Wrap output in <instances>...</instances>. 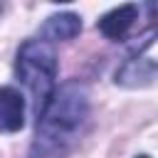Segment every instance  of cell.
Wrapping results in <instances>:
<instances>
[{
    "label": "cell",
    "mask_w": 158,
    "mask_h": 158,
    "mask_svg": "<svg viewBox=\"0 0 158 158\" xmlns=\"http://www.w3.org/2000/svg\"><path fill=\"white\" fill-rule=\"evenodd\" d=\"M81 30V20L74 12H59L47 17V22L42 25V40L44 42H67L72 37H77Z\"/></svg>",
    "instance_id": "5"
},
{
    "label": "cell",
    "mask_w": 158,
    "mask_h": 158,
    "mask_svg": "<svg viewBox=\"0 0 158 158\" xmlns=\"http://www.w3.org/2000/svg\"><path fill=\"white\" fill-rule=\"evenodd\" d=\"M89 118V91L79 79L64 81L37 118L30 158H64Z\"/></svg>",
    "instance_id": "1"
},
{
    "label": "cell",
    "mask_w": 158,
    "mask_h": 158,
    "mask_svg": "<svg viewBox=\"0 0 158 158\" xmlns=\"http://www.w3.org/2000/svg\"><path fill=\"white\" fill-rule=\"evenodd\" d=\"M136 17H138V5L128 2V5H121V7L109 10V12L99 20L96 27H99L101 35H106L109 40H123L126 32L131 30V25L136 22Z\"/></svg>",
    "instance_id": "4"
},
{
    "label": "cell",
    "mask_w": 158,
    "mask_h": 158,
    "mask_svg": "<svg viewBox=\"0 0 158 158\" xmlns=\"http://www.w3.org/2000/svg\"><path fill=\"white\" fill-rule=\"evenodd\" d=\"M136 158H151V156H146V153H141V156H136Z\"/></svg>",
    "instance_id": "6"
},
{
    "label": "cell",
    "mask_w": 158,
    "mask_h": 158,
    "mask_svg": "<svg viewBox=\"0 0 158 158\" xmlns=\"http://www.w3.org/2000/svg\"><path fill=\"white\" fill-rule=\"evenodd\" d=\"M25 126V96L15 86H0V133H15Z\"/></svg>",
    "instance_id": "3"
},
{
    "label": "cell",
    "mask_w": 158,
    "mask_h": 158,
    "mask_svg": "<svg viewBox=\"0 0 158 158\" xmlns=\"http://www.w3.org/2000/svg\"><path fill=\"white\" fill-rule=\"evenodd\" d=\"M15 74L20 84L32 96V111L40 118L47 109L52 94L57 91V54L54 47L44 40H27L15 62Z\"/></svg>",
    "instance_id": "2"
}]
</instances>
